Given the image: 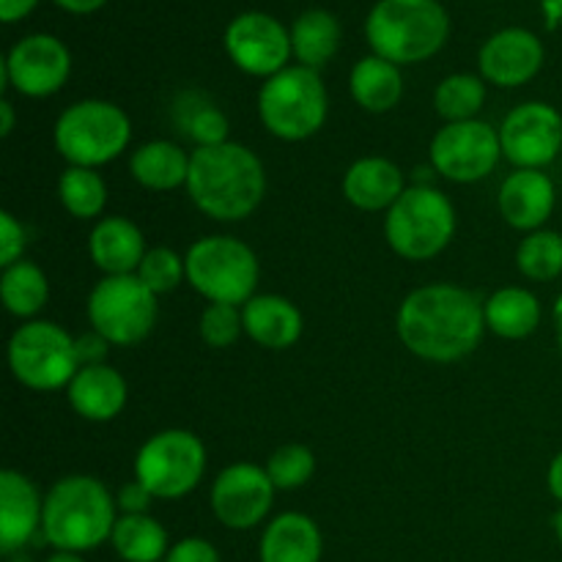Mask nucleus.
Masks as SVG:
<instances>
[{
	"label": "nucleus",
	"instance_id": "nucleus-24",
	"mask_svg": "<svg viewBox=\"0 0 562 562\" xmlns=\"http://www.w3.org/2000/svg\"><path fill=\"white\" fill-rule=\"evenodd\" d=\"M324 538L316 521L296 510L274 516L258 543L261 562H322Z\"/></svg>",
	"mask_w": 562,
	"mask_h": 562
},
{
	"label": "nucleus",
	"instance_id": "nucleus-13",
	"mask_svg": "<svg viewBox=\"0 0 562 562\" xmlns=\"http://www.w3.org/2000/svg\"><path fill=\"white\" fill-rule=\"evenodd\" d=\"M71 75V53L58 36L31 33L20 38L0 64V80L5 88L31 99L58 93Z\"/></svg>",
	"mask_w": 562,
	"mask_h": 562
},
{
	"label": "nucleus",
	"instance_id": "nucleus-47",
	"mask_svg": "<svg viewBox=\"0 0 562 562\" xmlns=\"http://www.w3.org/2000/svg\"><path fill=\"white\" fill-rule=\"evenodd\" d=\"M47 562H88L82 554H75V552H53L47 558Z\"/></svg>",
	"mask_w": 562,
	"mask_h": 562
},
{
	"label": "nucleus",
	"instance_id": "nucleus-15",
	"mask_svg": "<svg viewBox=\"0 0 562 562\" xmlns=\"http://www.w3.org/2000/svg\"><path fill=\"white\" fill-rule=\"evenodd\" d=\"M274 483L258 464H231L214 477L212 503L214 519L228 530H252L269 516L274 505Z\"/></svg>",
	"mask_w": 562,
	"mask_h": 562
},
{
	"label": "nucleus",
	"instance_id": "nucleus-42",
	"mask_svg": "<svg viewBox=\"0 0 562 562\" xmlns=\"http://www.w3.org/2000/svg\"><path fill=\"white\" fill-rule=\"evenodd\" d=\"M36 3L38 0H0V20L11 25V22L31 14V11L36 9Z\"/></svg>",
	"mask_w": 562,
	"mask_h": 562
},
{
	"label": "nucleus",
	"instance_id": "nucleus-20",
	"mask_svg": "<svg viewBox=\"0 0 562 562\" xmlns=\"http://www.w3.org/2000/svg\"><path fill=\"white\" fill-rule=\"evenodd\" d=\"M146 252L143 231L132 220L119 217V214L99 220L88 236V256L97 263L99 272H104V278L137 274Z\"/></svg>",
	"mask_w": 562,
	"mask_h": 562
},
{
	"label": "nucleus",
	"instance_id": "nucleus-45",
	"mask_svg": "<svg viewBox=\"0 0 562 562\" xmlns=\"http://www.w3.org/2000/svg\"><path fill=\"white\" fill-rule=\"evenodd\" d=\"M14 132V104L9 99H0V135L9 137Z\"/></svg>",
	"mask_w": 562,
	"mask_h": 562
},
{
	"label": "nucleus",
	"instance_id": "nucleus-8",
	"mask_svg": "<svg viewBox=\"0 0 562 562\" xmlns=\"http://www.w3.org/2000/svg\"><path fill=\"white\" fill-rule=\"evenodd\" d=\"M187 283L206 302L245 307L256 296L261 263L236 236H203L187 250Z\"/></svg>",
	"mask_w": 562,
	"mask_h": 562
},
{
	"label": "nucleus",
	"instance_id": "nucleus-12",
	"mask_svg": "<svg viewBox=\"0 0 562 562\" xmlns=\"http://www.w3.org/2000/svg\"><path fill=\"white\" fill-rule=\"evenodd\" d=\"M434 173L456 184H475L494 173L503 159L499 130L488 121L472 119L459 124H445L428 146Z\"/></svg>",
	"mask_w": 562,
	"mask_h": 562
},
{
	"label": "nucleus",
	"instance_id": "nucleus-46",
	"mask_svg": "<svg viewBox=\"0 0 562 562\" xmlns=\"http://www.w3.org/2000/svg\"><path fill=\"white\" fill-rule=\"evenodd\" d=\"M552 318H554V333H558V346L562 351V294L554 300V307H552Z\"/></svg>",
	"mask_w": 562,
	"mask_h": 562
},
{
	"label": "nucleus",
	"instance_id": "nucleus-6",
	"mask_svg": "<svg viewBox=\"0 0 562 562\" xmlns=\"http://www.w3.org/2000/svg\"><path fill=\"white\" fill-rule=\"evenodd\" d=\"M132 121L108 99H80L58 115L55 151L75 168H102L130 148Z\"/></svg>",
	"mask_w": 562,
	"mask_h": 562
},
{
	"label": "nucleus",
	"instance_id": "nucleus-35",
	"mask_svg": "<svg viewBox=\"0 0 562 562\" xmlns=\"http://www.w3.org/2000/svg\"><path fill=\"white\" fill-rule=\"evenodd\" d=\"M179 126L195 148L206 146H220V143L228 140V119L220 108H214L212 102H192L181 104L179 108Z\"/></svg>",
	"mask_w": 562,
	"mask_h": 562
},
{
	"label": "nucleus",
	"instance_id": "nucleus-32",
	"mask_svg": "<svg viewBox=\"0 0 562 562\" xmlns=\"http://www.w3.org/2000/svg\"><path fill=\"white\" fill-rule=\"evenodd\" d=\"M58 201L75 220H97L108 206V184L93 168L69 165L58 179Z\"/></svg>",
	"mask_w": 562,
	"mask_h": 562
},
{
	"label": "nucleus",
	"instance_id": "nucleus-36",
	"mask_svg": "<svg viewBox=\"0 0 562 562\" xmlns=\"http://www.w3.org/2000/svg\"><path fill=\"white\" fill-rule=\"evenodd\" d=\"M137 278L157 296L170 294V291L179 289L181 280H187V261L170 247H151L143 258L140 269H137Z\"/></svg>",
	"mask_w": 562,
	"mask_h": 562
},
{
	"label": "nucleus",
	"instance_id": "nucleus-14",
	"mask_svg": "<svg viewBox=\"0 0 562 562\" xmlns=\"http://www.w3.org/2000/svg\"><path fill=\"white\" fill-rule=\"evenodd\" d=\"M503 157L516 168L543 170L562 151V115L549 102H525L499 126Z\"/></svg>",
	"mask_w": 562,
	"mask_h": 562
},
{
	"label": "nucleus",
	"instance_id": "nucleus-37",
	"mask_svg": "<svg viewBox=\"0 0 562 562\" xmlns=\"http://www.w3.org/2000/svg\"><path fill=\"white\" fill-rule=\"evenodd\" d=\"M198 329H201V338L206 346H212V349H231L241 338V333H245L241 307L209 302L206 311L201 313Z\"/></svg>",
	"mask_w": 562,
	"mask_h": 562
},
{
	"label": "nucleus",
	"instance_id": "nucleus-48",
	"mask_svg": "<svg viewBox=\"0 0 562 562\" xmlns=\"http://www.w3.org/2000/svg\"><path fill=\"white\" fill-rule=\"evenodd\" d=\"M554 536H558L560 547H562V508L554 514Z\"/></svg>",
	"mask_w": 562,
	"mask_h": 562
},
{
	"label": "nucleus",
	"instance_id": "nucleus-30",
	"mask_svg": "<svg viewBox=\"0 0 562 562\" xmlns=\"http://www.w3.org/2000/svg\"><path fill=\"white\" fill-rule=\"evenodd\" d=\"M0 300L11 316L33 322L49 300V280L44 269L25 258L5 267L0 274Z\"/></svg>",
	"mask_w": 562,
	"mask_h": 562
},
{
	"label": "nucleus",
	"instance_id": "nucleus-31",
	"mask_svg": "<svg viewBox=\"0 0 562 562\" xmlns=\"http://www.w3.org/2000/svg\"><path fill=\"white\" fill-rule=\"evenodd\" d=\"M483 102H486V80L481 75H470V71L445 77L434 91V110L445 124L477 119Z\"/></svg>",
	"mask_w": 562,
	"mask_h": 562
},
{
	"label": "nucleus",
	"instance_id": "nucleus-7",
	"mask_svg": "<svg viewBox=\"0 0 562 562\" xmlns=\"http://www.w3.org/2000/svg\"><path fill=\"white\" fill-rule=\"evenodd\" d=\"M456 236V209L434 184H412L384 214V239L406 261H431Z\"/></svg>",
	"mask_w": 562,
	"mask_h": 562
},
{
	"label": "nucleus",
	"instance_id": "nucleus-16",
	"mask_svg": "<svg viewBox=\"0 0 562 562\" xmlns=\"http://www.w3.org/2000/svg\"><path fill=\"white\" fill-rule=\"evenodd\" d=\"M225 49L236 69L263 80L283 71L294 55L291 31H285L283 22L263 11H247L236 16L225 31Z\"/></svg>",
	"mask_w": 562,
	"mask_h": 562
},
{
	"label": "nucleus",
	"instance_id": "nucleus-33",
	"mask_svg": "<svg viewBox=\"0 0 562 562\" xmlns=\"http://www.w3.org/2000/svg\"><path fill=\"white\" fill-rule=\"evenodd\" d=\"M516 267L527 280L549 283L562 274V234L558 231H532L516 250Z\"/></svg>",
	"mask_w": 562,
	"mask_h": 562
},
{
	"label": "nucleus",
	"instance_id": "nucleus-25",
	"mask_svg": "<svg viewBox=\"0 0 562 562\" xmlns=\"http://www.w3.org/2000/svg\"><path fill=\"white\" fill-rule=\"evenodd\" d=\"M130 173L140 187L154 192H170L187 187L190 154L173 140H148L130 157Z\"/></svg>",
	"mask_w": 562,
	"mask_h": 562
},
{
	"label": "nucleus",
	"instance_id": "nucleus-49",
	"mask_svg": "<svg viewBox=\"0 0 562 562\" xmlns=\"http://www.w3.org/2000/svg\"><path fill=\"white\" fill-rule=\"evenodd\" d=\"M5 560H9V562H33L25 552H14V554H9V558H5Z\"/></svg>",
	"mask_w": 562,
	"mask_h": 562
},
{
	"label": "nucleus",
	"instance_id": "nucleus-22",
	"mask_svg": "<svg viewBox=\"0 0 562 562\" xmlns=\"http://www.w3.org/2000/svg\"><path fill=\"white\" fill-rule=\"evenodd\" d=\"M404 190V170L387 157H362L344 173V198L360 212L387 214Z\"/></svg>",
	"mask_w": 562,
	"mask_h": 562
},
{
	"label": "nucleus",
	"instance_id": "nucleus-18",
	"mask_svg": "<svg viewBox=\"0 0 562 562\" xmlns=\"http://www.w3.org/2000/svg\"><path fill=\"white\" fill-rule=\"evenodd\" d=\"M44 499L36 483L16 470L0 472V552L3 558L25 552L42 532Z\"/></svg>",
	"mask_w": 562,
	"mask_h": 562
},
{
	"label": "nucleus",
	"instance_id": "nucleus-10",
	"mask_svg": "<svg viewBox=\"0 0 562 562\" xmlns=\"http://www.w3.org/2000/svg\"><path fill=\"white\" fill-rule=\"evenodd\" d=\"M206 472V448L201 437L187 428H168L140 445L135 459V481L154 499H181L195 492Z\"/></svg>",
	"mask_w": 562,
	"mask_h": 562
},
{
	"label": "nucleus",
	"instance_id": "nucleus-39",
	"mask_svg": "<svg viewBox=\"0 0 562 562\" xmlns=\"http://www.w3.org/2000/svg\"><path fill=\"white\" fill-rule=\"evenodd\" d=\"M162 562H220V552L212 541L192 536L176 541Z\"/></svg>",
	"mask_w": 562,
	"mask_h": 562
},
{
	"label": "nucleus",
	"instance_id": "nucleus-9",
	"mask_svg": "<svg viewBox=\"0 0 562 562\" xmlns=\"http://www.w3.org/2000/svg\"><path fill=\"white\" fill-rule=\"evenodd\" d=\"M11 376L33 393H55L69 387L80 371L75 338L47 318L25 322L9 340Z\"/></svg>",
	"mask_w": 562,
	"mask_h": 562
},
{
	"label": "nucleus",
	"instance_id": "nucleus-23",
	"mask_svg": "<svg viewBox=\"0 0 562 562\" xmlns=\"http://www.w3.org/2000/svg\"><path fill=\"white\" fill-rule=\"evenodd\" d=\"M245 333L258 346L272 351L291 349L302 338V313L291 300L280 294H256L241 307Z\"/></svg>",
	"mask_w": 562,
	"mask_h": 562
},
{
	"label": "nucleus",
	"instance_id": "nucleus-11",
	"mask_svg": "<svg viewBox=\"0 0 562 562\" xmlns=\"http://www.w3.org/2000/svg\"><path fill=\"white\" fill-rule=\"evenodd\" d=\"M88 322L113 346H135L157 324V294L137 274L102 278L88 294Z\"/></svg>",
	"mask_w": 562,
	"mask_h": 562
},
{
	"label": "nucleus",
	"instance_id": "nucleus-29",
	"mask_svg": "<svg viewBox=\"0 0 562 562\" xmlns=\"http://www.w3.org/2000/svg\"><path fill=\"white\" fill-rule=\"evenodd\" d=\"M110 543L124 562H159L170 552L168 532L148 514H121Z\"/></svg>",
	"mask_w": 562,
	"mask_h": 562
},
{
	"label": "nucleus",
	"instance_id": "nucleus-17",
	"mask_svg": "<svg viewBox=\"0 0 562 562\" xmlns=\"http://www.w3.org/2000/svg\"><path fill=\"white\" fill-rule=\"evenodd\" d=\"M543 44L527 27L497 31L477 53L481 77L499 88L527 86L543 66Z\"/></svg>",
	"mask_w": 562,
	"mask_h": 562
},
{
	"label": "nucleus",
	"instance_id": "nucleus-5",
	"mask_svg": "<svg viewBox=\"0 0 562 562\" xmlns=\"http://www.w3.org/2000/svg\"><path fill=\"white\" fill-rule=\"evenodd\" d=\"M329 97L322 75L307 66H285L263 80L258 91V119L278 140L300 143L327 124Z\"/></svg>",
	"mask_w": 562,
	"mask_h": 562
},
{
	"label": "nucleus",
	"instance_id": "nucleus-28",
	"mask_svg": "<svg viewBox=\"0 0 562 562\" xmlns=\"http://www.w3.org/2000/svg\"><path fill=\"white\" fill-rule=\"evenodd\" d=\"M340 47V22L324 9H307L291 25V49L300 66L322 69Z\"/></svg>",
	"mask_w": 562,
	"mask_h": 562
},
{
	"label": "nucleus",
	"instance_id": "nucleus-44",
	"mask_svg": "<svg viewBox=\"0 0 562 562\" xmlns=\"http://www.w3.org/2000/svg\"><path fill=\"white\" fill-rule=\"evenodd\" d=\"M55 3L64 11H69V14H91V11L102 9L108 0H55Z\"/></svg>",
	"mask_w": 562,
	"mask_h": 562
},
{
	"label": "nucleus",
	"instance_id": "nucleus-4",
	"mask_svg": "<svg viewBox=\"0 0 562 562\" xmlns=\"http://www.w3.org/2000/svg\"><path fill=\"white\" fill-rule=\"evenodd\" d=\"M450 16L439 0H379L366 20L373 55L395 66L423 64L445 47Z\"/></svg>",
	"mask_w": 562,
	"mask_h": 562
},
{
	"label": "nucleus",
	"instance_id": "nucleus-38",
	"mask_svg": "<svg viewBox=\"0 0 562 562\" xmlns=\"http://www.w3.org/2000/svg\"><path fill=\"white\" fill-rule=\"evenodd\" d=\"M27 247V231L11 212H0V267L22 261Z\"/></svg>",
	"mask_w": 562,
	"mask_h": 562
},
{
	"label": "nucleus",
	"instance_id": "nucleus-21",
	"mask_svg": "<svg viewBox=\"0 0 562 562\" xmlns=\"http://www.w3.org/2000/svg\"><path fill=\"white\" fill-rule=\"evenodd\" d=\"M69 404L82 420L88 423H110L124 412L130 387L126 379L113 366H86L75 373V379L66 387Z\"/></svg>",
	"mask_w": 562,
	"mask_h": 562
},
{
	"label": "nucleus",
	"instance_id": "nucleus-2",
	"mask_svg": "<svg viewBox=\"0 0 562 562\" xmlns=\"http://www.w3.org/2000/svg\"><path fill=\"white\" fill-rule=\"evenodd\" d=\"M187 195L201 214L217 223H239L256 214L267 195V170L241 143L195 148L190 154Z\"/></svg>",
	"mask_w": 562,
	"mask_h": 562
},
{
	"label": "nucleus",
	"instance_id": "nucleus-26",
	"mask_svg": "<svg viewBox=\"0 0 562 562\" xmlns=\"http://www.w3.org/2000/svg\"><path fill=\"white\" fill-rule=\"evenodd\" d=\"M483 313H486V327L497 338L505 340H525L541 327V302L532 291L521 289V285H508L499 289L483 302Z\"/></svg>",
	"mask_w": 562,
	"mask_h": 562
},
{
	"label": "nucleus",
	"instance_id": "nucleus-19",
	"mask_svg": "<svg viewBox=\"0 0 562 562\" xmlns=\"http://www.w3.org/2000/svg\"><path fill=\"white\" fill-rule=\"evenodd\" d=\"M554 203H558V190L549 173L530 168H516L514 173L505 176L499 187L497 206L505 223L516 231H541L547 220L552 217Z\"/></svg>",
	"mask_w": 562,
	"mask_h": 562
},
{
	"label": "nucleus",
	"instance_id": "nucleus-34",
	"mask_svg": "<svg viewBox=\"0 0 562 562\" xmlns=\"http://www.w3.org/2000/svg\"><path fill=\"white\" fill-rule=\"evenodd\" d=\"M267 472L278 492H294L302 488L316 472V456L307 445H283L274 450L267 461Z\"/></svg>",
	"mask_w": 562,
	"mask_h": 562
},
{
	"label": "nucleus",
	"instance_id": "nucleus-43",
	"mask_svg": "<svg viewBox=\"0 0 562 562\" xmlns=\"http://www.w3.org/2000/svg\"><path fill=\"white\" fill-rule=\"evenodd\" d=\"M547 486H549V494H552V497L562 505V450L558 456H554L552 464H549Z\"/></svg>",
	"mask_w": 562,
	"mask_h": 562
},
{
	"label": "nucleus",
	"instance_id": "nucleus-1",
	"mask_svg": "<svg viewBox=\"0 0 562 562\" xmlns=\"http://www.w3.org/2000/svg\"><path fill=\"white\" fill-rule=\"evenodd\" d=\"M395 329L420 360L459 362L481 346L488 327L481 296L456 283H428L406 294Z\"/></svg>",
	"mask_w": 562,
	"mask_h": 562
},
{
	"label": "nucleus",
	"instance_id": "nucleus-41",
	"mask_svg": "<svg viewBox=\"0 0 562 562\" xmlns=\"http://www.w3.org/2000/svg\"><path fill=\"white\" fill-rule=\"evenodd\" d=\"M154 503V494L143 486L140 481H130L119 488L115 494V505H119L121 514H148Z\"/></svg>",
	"mask_w": 562,
	"mask_h": 562
},
{
	"label": "nucleus",
	"instance_id": "nucleus-40",
	"mask_svg": "<svg viewBox=\"0 0 562 562\" xmlns=\"http://www.w3.org/2000/svg\"><path fill=\"white\" fill-rule=\"evenodd\" d=\"M110 346L113 344H110L108 338H102L97 329H91V333L75 338V349H77V360H80V368L104 366V362H108V355H110Z\"/></svg>",
	"mask_w": 562,
	"mask_h": 562
},
{
	"label": "nucleus",
	"instance_id": "nucleus-3",
	"mask_svg": "<svg viewBox=\"0 0 562 562\" xmlns=\"http://www.w3.org/2000/svg\"><path fill=\"white\" fill-rule=\"evenodd\" d=\"M115 521V497L93 475H66L44 494L42 536L55 552H93L113 538Z\"/></svg>",
	"mask_w": 562,
	"mask_h": 562
},
{
	"label": "nucleus",
	"instance_id": "nucleus-27",
	"mask_svg": "<svg viewBox=\"0 0 562 562\" xmlns=\"http://www.w3.org/2000/svg\"><path fill=\"white\" fill-rule=\"evenodd\" d=\"M349 91L366 113H390L404 97V77L387 58L366 55L351 69Z\"/></svg>",
	"mask_w": 562,
	"mask_h": 562
}]
</instances>
